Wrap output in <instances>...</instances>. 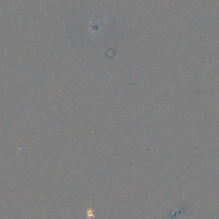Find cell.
Listing matches in <instances>:
<instances>
[{"label":"cell","instance_id":"obj_1","mask_svg":"<svg viewBox=\"0 0 219 219\" xmlns=\"http://www.w3.org/2000/svg\"><path fill=\"white\" fill-rule=\"evenodd\" d=\"M95 217V213L91 208L87 210V212H86V218L91 219L92 217Z\"/></svg>","mask_w":219,"mask_h":219}]
</instances>
